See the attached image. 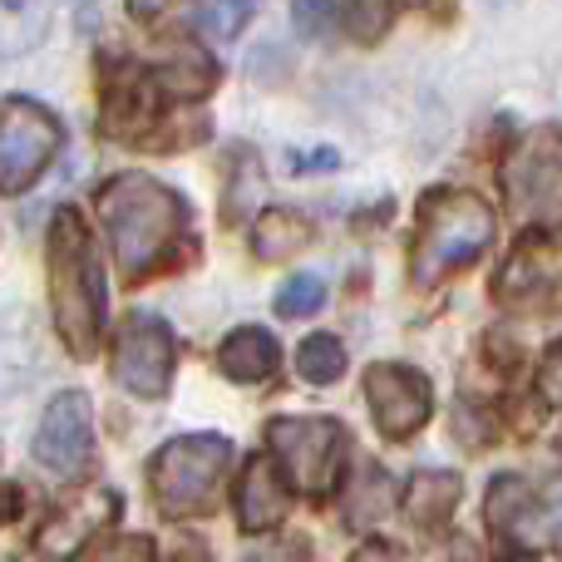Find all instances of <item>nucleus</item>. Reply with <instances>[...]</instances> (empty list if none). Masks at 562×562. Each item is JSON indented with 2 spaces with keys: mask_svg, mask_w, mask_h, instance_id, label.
<instances>
[{
  "mask_svg": "<svg viewBox=\"0 0 562 562\" xmlns=\"http://www.w3.org/2000/svg\"><path fill=\"white\" fill-rule=\"evenodd\" d=\"M49 301H55V326L65 336L69 356L89 360L104 340L109 281L104 257L94 247V233L79 217V207H59L49 223Z\"/></svg>",
  "mask_w": 562,
  "mask_h": 562,
  "instance_id": "2",
  "label": "nucleus"
},
{
  "mask_svg": "<svg viewBox=\"0 0 562 562\" xmlns=\"http://www.w3.org/2000/svg\"><path fill=\"white\" fill-rule=\"evenodd\" d=\"M114 518V494L104 498H89V508H69V514H59L55 524L40 533V553L45 558H69L79 553L85 543H94V533Z\"/></svg>",
  "mask_w": 562,
  "mask_h": 562,
  "instance_id": "15",
  "label": "nucleus"
},
{
  "mask_svg": "<svg viewBox=\"0 0 562 562\" xmlns=\"http://www.w3.org/2000/svg\"><path fill=\"white\" fill-rule=\"evenodd\" d=\"M390 474L385 469H366L360 484L350 488V508H346V524L350 528H366V524H380L390 514Z\"/></svg>",
  "mask_w": 562,
  "mask_h": 562,
  "instance_id": "21",
  "label": "nucleus"
},
{
  "mask_svg": "<svg viewBox=\"0 0 562 562\" xmlns=\"http://www.w3.org/2000/svg\"><path fill=\"white\" fill-rule=\"evenodd\" d=\"M94 459V405L85 390H65L45 405L35 429V464L59 479H79Z\"/></svg>",
  "mask_w": 562,
  "mask_h": 562,
  "instance_id": "8",
  "label": "nucleus"
},
{
  "mask_svg": "<svg viewBox=\"0 0 562 562\" xmlns=\"http://www.w3.org/2000/svg\"><path fill=\"white\" fill-rule=\"evenodd\" d=\"M35 330L25 316H5L0 321V395L15 385H25L35 370Z\"/></svg>",
  "mask_w": 562,
  "mask_h": 562,
  "instance_id": "18",
  "label": "nucleus"
},
{
  "mask_svg": "<svg viewBox=\"0 0 562 562\" xmlns=\"http://www.w3.org/2000/svg\"><path fill=\"white\" fill-rule=\"evenodd\" d=\"M59 144H65L59 119L40 99L30 94L0 99V193H25L55 164Z\"/></svg>",
  "mask_w": 562,
  "mask_h": 562,
  "instance_id": "6",
  "label": "nucleus"
},
{
  "mask_svg": "<svg viewBox=\"0 0 562 562\" xmlns=\"http://www.w3.org/2000/svg\"><path fill=\"white\" fill-rule=\"evenodd\" d=\"M498 233L494 207L464 188H439L419 207V237H415V281L435 286L449 272H464Z\"/></svg>",
  "mask_w": 562,
  "mask_h": 562,
  "instance_id": "3",
  "label": "nucleus"
},
{
  "mask_svg": "<svg viewBox=\"0 0 562 562\" xmlns=\"http://www.w3.org/2000/svg\"><path fill=\"white\" fill-rule=\"evenodd\" d=\"M257 5H262V0H203V5H198V25L213 40H237L252 25Z\"/></svg>",
  "mask_w": 562,
  "mask_h": 562,
  "instance_id": "22",
  "label": "nucleus"
},
{
  "mask_svg": "<svg viewBox=\"0 0 562 562\" xmlns=\"http://www.w3.org/2000/svg\"><path fill=\"white\" fill-rule=\"evenodd\" d=\"M168 5H173V0H128V15L134 20H158Z\"/></svg>",
  "mask_w": 562,
  "mask_h": 562,
  "instance_id": "28",
  "label": "nucleus"
},
{
  "mask_svg": "<svg viewBox=\"0 0 562 562\" xmlns=\"http://www.w3.org/2000/svg\"><path fill=\"white\" fill-rule=\"evenodd\" d=\"M366 405L385 439H409L425 429L429 409H435V390L415 366L385 360V366L366 370Z\"/></svg>",
  "mask_w": 562,
  "mask_h": 562,
  "instance_id": "9",
  "label": "nucleus"
},
{
  "mask_svg": "<svg viewBox=\"0 0 562 562\" xmlns=\"http://www.w3.org/2000/svg\"><path fill=\"white\" fill-rule=\"evenodd\" d=\"M158 85H164L168 94L198 99V94H207V89L217 85V65H213V55H203L198 45H178L173 59L158 69Z\"/></svg>",
  "mask_w": 562,
  "mask_h": 562,
  "instance_id": "19",
  "label": "nucleus"
},
{
  "mask_svg": "<svg viewBox=\"0 0 562 562\" xmlns=\"http://www.w3.org/2000/svg\"><path fill=\"white\" fill-rule=\"evenodd\" d=\"M227 459H233V445L223 435H178L168 439L154 454V469H148V488H154V504L164 508L168 518H193L207 514L223 494L227 479Z\"/></svg>",
  "mask_w": 562,
  "mask_h": 562,
  "instance_id": "4",
  "label": "nucleus"
},
{
  "mask_svg": "<svg viewBox=\"0 0 562 562\" xmlns=\"http://www.w3.org/2000/svg\"><path fill=\"white\" fill-rule=\"evenodd\" d=\"M498 296L524 311H558L562 306V252L548 237H524L514 257L498 272Z\"/></svg>",
  "mask_w": 562,
  "mask_h": 562,
  "instance_id": "12",
  "label": "nucleus"
},
{
  "mask_svg": "<svg viewBox=\"0 0 562 562\" xmlns=\"http://www.w3.org/2000/svg\"><path fill=\"white\" fill-rule=\"evenodd\" d=\"M459 474H445V469H425V474L409 484V518L419 528H445L454 518V504H459Z\"/></svg>",
  "mask_w": 562,
  "mask_h": 562,
  "instance_id": "16",
  "label": "nucleus"
},
{
  "mask_svg": "<svg viewBox=\"0 0 562 562\" xmlns=\"http://www.w3.org/2000/svg\"><path fill=\"white\" fill-rule=\"evenodd\" d=\"M296 370L311 385H330V380H340V370H346V346H340L336 336H326V330H316V336L301 340Z\"/></svg>",
  "mask_w": 562,
  "mask_h": 562,
  "instance_id": "20",
  "label": "nucleus"
},
{
  "mask_svg": "<svg viewBox=\"0 0 562 562\" xmlns=\"http://www.w3.org/2000/svg\"><path fill=\"white\" fill-rule=\"evenodd\" d=\"M340 25L356 40H375L385 30V0H340Z\"/></svg>",
  "mask_w": 562,
  "mask_h": 562,
  "instance_id": "24",
  "label": "nucleus"
},
{
  "mask_svg": "<svg viewBox=\"0 0 562 562\" xmlns=\"http://www.w3.org/2000/svg\"><path fill=\"white\" fill-rule=\"evenodd\" d=\"M543 395L553 400V405H562V340L543 356Z\"/></svg>",
  "mask_w": 562,
  "mask_h": 562,
  "instance_id": "26",
  "label": "nucleus"
},
{
  "mask_svg": "<svg viewBox=\"0 0 562 562\" xmlns=\"http://www.w3.org/2000/svg\"><path fill=\"white\" fill-rule=\"evenodd\" d=\"M158 109H164V85L158 75H148L144 65H109L104 75V134L119 144H138L148 128L158 124Z\"/></svg>",
  "mask_w": 562,
  "mask_h": 562,
  "instance_id": "10",
  "label": "nucleus"
},
{
  "mask_svg": "<svg viewBox=\"0 0 562 562\" xmlns=\"http://www.w3.org/2000/svg\"><path fill=\"white\" fill-rule=\"evenodd\" d=\"M217 366H223V375L237 380V385H262V380L277 375L281 346H277L272 330H262V326H237L233 336L223 340V350H217Z\"/></svg>",
  "mask_w": 562,
  "mask_h": 562,
  "instance_id": "14",
  "label": "nucleus"
},
{
  "mask_svg": "<svg viewBox=\"0 0 562 562\" xmlns=\"http://www.w3.org/2000/svg\"><path fill=\"white\" fill-rule=\"evenodd\" d=\"M306 243H311V223L301 213H291V207H272V213H262L252 227V252L262 257V262H281V257L301 252Z\"/></svg>",
  "mask_w": 562,
  "mask_h": 562,
  "instance_id": "17",
  "label": "nucleus"
},
{
  "mask_svg": "<svg viewBox=\"0 0 562 562\" xmlns=\"http://www.w3.org/2000/svg\"><path fill=\"white\" fill-rule=\"evenodd\" d=\"M350 562H400V558H395V553H390V548L370 543V548H360V553H356V558H350Z\"/></svg>",
  "mask_w": 562,
  "mask_h": 562,
  "instance_id": "29",
  "label": "nucleus"
},
{
  "mask_svg": "<svg viewBox=\"0 0 562 562\" xmlns=\"http://www.w3.org/2000/svg\"><path fill=\"white\" fill-rule=\"evenodd\" d=\"M79 562H154V543L148 538H114V543L89 548Z\"/></svg>",
  "mask_w": 562,
  "mask_h": 562,
  "instance_id": "25",
  "label": "nucleus"
},
{
  "mask_svg": "<svg viewBox=\"0 0 562 562\" xmlns=\"http://www.w3.org/2000/svg\"><path fill=\"white\" fill-rule=\"evenodd\" d=\"M173 370H178V340L168 330V321L154 316V311H128L114 336V380L128 395L158 400L173 385Z\"/></svg>",
  "mask_w": 562,
  "mask_h": 562,
  "instance_id": "7",
  "label": "nucleus"
},
{
  "mask_svg": "<svg viewBox=\"0 0 562 562\" xmlns=\"http://www.w3.org/2000/svg\"><path fill=\"white\" fill-rule=\"evenodd\" d=\"M326 15H330L326 0H296V25L306 30V35H316V30L326 25Z\"/></svg>",
  "mask_w": 562,
  "mask_h": 562,
  "instance_id": "27",
  "label": "nucleus"
},
{
  "mask_svg": "<svg viewBox=\"0 0 562 562\" xmlns=\"http://www.w3.org/2000/svg\"><path fill=\"white\" fill-rule=\"evenodd\" d=\"M267 449H272L281 479L291 488H301L306 498H326L336 494L340 474H346L350 435L346 425H336L326 415H306V419L281 415L267 425Z\"/></svg>",
  "mask_w": 562,
  "mask_h": 562,
  "instance_id": "5",
  "label": "nucleus"
},
{
  "mask_svg": "<svg viewBox=\"0 0 562 562\" xmlns=\"http://www.w3.org/2000/svg\"><path fill=\"white\" fill-rule=\"evenodd\" d=\"M173 562H203V553H198V548H188V553H178Z\"/></svg>",
  "mask_w": 562,
  "mask_h": 562,
  "instance_id": "31",
  "label": "nucleus"
},
{
  "mask_svg": "<svg viewBox=\"0 0 562 562\" xmlns=\"http://www.w3.org/2000/svg\"><path fill=\"white\" fill-rule=\"evenodd\" d=\"M99 213L124 277H148L178 252L188 233V203L148 173H119L99 188Z\"/></svg>",
  "mask_w": 562,
  "mask_h": 562,
  "instance_id": "1",
  "label": "nucleus"
},
{
  "mask_svg": "<svg viewBox=\"0 0 562 562\" xmlns=\"http://www.w3.org/2000/svg\"><path fill=\"white\" fill-rule=\"evenodd\" d=\"M326 306V281L316 272H301V277H286L277 291V316L296 321V316H311V311Z\"/></svg>",
  "mask_w": 562,
  "mask_h": 562,
  "instance_id": "23",
  "label": "nucleus"
},
{
  "mask_svg": "<svg viewBox=\"0 0 562 562\" xmlns=\"http://www.w3.org/2000/svg\"><path fill=\"white\" fill-rule=\"evenodd\" d=\"M286 518V488H281V469L267 459H252L237 484V524L247 533H267Z\"/></svg>",
  "mask_w": 562,
  "mask_h": 562,
  "instance_id": "13",
  "label": "nucleus"
},
{
  "mask_svg": "<svg viewBox=\"0 0 562 562\" xmlns=\"http://www.w3.org/2000/svg\"><path fill=\"white\" fill-rule=\"evenodd\" d=\"M10 498H15V494H10V488H5V484H0V518H5V514H10Z\"/></svg>",
  "mask_w": 562,
  "mask_h": 562,
  "instance_id": "30",
  "label": "nucleus"
},
{
  "mask_svg": "<svg viewBox=\"0 0 562 562\" xmlns=\"http://www.w3.org/2000/svg\"><path fill=\"white\" fill-rule=\"evenodd\" d=\"M488 528H494L498 553L508 562H528L543 548V498L533 494V484L518 474H504L488 484Z\"/></svg>",
  "mask_w": 562,
  "mask_h": 562,
  "instance_id": "11",
  "label": "nucleus"
}]
</instances>
